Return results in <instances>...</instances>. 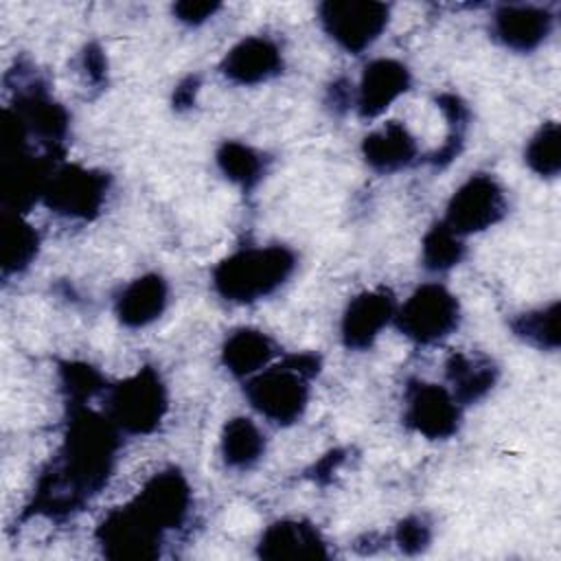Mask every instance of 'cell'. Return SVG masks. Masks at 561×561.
I'll return each instance as SVG.
<instances>
[{"instance_id": "1", "label": "cell", "mask_w": 561, "mask_h": 561, "mask_svg": "<svg viewBox=\"0 0 561 561\" xmlns=\"http://www.w3.org/2000/svg\"><path fill=\"white\" fill-rule=\"evenodd\" d=\"M116 436L112 421L90 412L75 410L61 449L59 467L44 478L37 493V506L44 511H68L90 493H96L112 467Z\"/></svg>"}, {"instance_id": "2", "label": "cell", "mask_w": 561, "mask_h": 561, "mask_svg": "<svg viewBox=\"0 0 561 561\" xmlns=\"http://www.w3.org/2000/svg\"><path fill=\"white\" fill-rule=\"evenodd\" d=\"M296 259L283 245L248 248L224 259L213 272L215 289L232 302H252L280 287Z\"/></svg>"}, {"instance_id": "3", "label": "cell", "mask_w": 561, "mask_h": 561, "mask_svg": "<svg viewBox=\"0 0 561 561\" xmlns=\"http://www.w3.org/2000/svg\"><path fill=\"white\" fill-rule=\"evenodd\" d=\"M318 370L313 355H291L278 366L263 368L245 386L256 412L274 423H294L309 399L307 379Z\"/></svg>"}, {"instance_id": "4", "label": "cell", "mask_w": 561, "mask_h": 561, "mask_svg": "<svg viewBox=\"0 0 561 561\" xmlns=\"http://www.w3.org/2000/svg\"><path fill=\"white\" fill-rule=\"evenodd\" d=\"M167 394L153 368H140L110 392V421L127 432H151L164 416Z\"/></svg>"}, {"instance_id": "5", "label": "cell", "mask_w": 561, "mask_h": 561, "mask_svg": "<svg viewBox=\"0 0 561 561\" xmlns=\"http://www.w3.org/2000/svg\"><path fill=\"white\" fill-rule=\"evenodd\" d=\"M162 528L153 524L134 502L112 511L99 526V543L110 559L147 561L160 554Z\"/></svg>"}, {"instance_id": "6", "label": "cell", "mask_w": 561, "mask_h": 561, "mask_svg": "<svg viewBox=\"0 0 561 561\" xmlns=\"http://www.w3.org/2000/svg\"><path fill=\"white\" fill-rule=\"evenodd\" d=\"M458 300L443 285L419 287L397 313L399 329L423 344L449 335L458 327Z\"/></svg>"}, {"instance_id": "7", "label": "cell", "mask_w": 561, "mask_h": 561, "mask_svg": "<svg viewBox=\"0 0 561 561\" xmlns=\"http://www.w3.org/2000/svg\"><path fill=\"white\" fill-rule=\"evenodd\" d=\"M324 31L348 53L368 48L388 24V7L381 2L337 0L320 7Z\"/></svg>"}, {"instance_id": "8", "label": "cell", "mask_w": 561, "mask_h": 561, "mask_svg": "<svg viewBox=\"0 0 561 561\" xmlns=\"http://www.w3.org/2000/svg\"><path fill=\"white\" fill-rule=\"evenodd\" d=\"M506 202L500 184L491 175H471L451 197L445 226L458 237L491 228L504 215Z\"/></svg>"}, {"instance_id": "9", "label": "cell", "mask_w": 561, "mask_h": 561, "mask_svg": "<svg viewBox=\"0 0 561 561\" xmlns=\"http://www.w3.org/2000/svg\"><path fill=\"white\" fill-rule=\"evenodd\" d=\"M107 191V178L103 173L68 164L57 171H53L46 188H44V202L66 217H92Z\"/></svg>"}, {"instance_id": "10", "label": "cell", "mask_w": 561, "mask_h": 561, "mask_svg": "<svg viewBox=\"0 0 561 561\" xmlns=\"http://www.w3.org/2000/svg\"><path fill=\"white\" fill-rule=\"evenodd\" d=\"M460 419L458 401L436 383H419L408 394L405 423L427 438H447L456 432Z\"/></svg>"}, {"instance_id": "11", "label": "cell", "mask_w": 561, "mask_h": 561, "mask_svg": "<svg viewBox=\"0 0 561 561\" xmlns=\"http://www.w3.org/2000/svg\"><path fill=\"white\" fill-rule=\"evenodd\" d=\"M134 504L162 530L175 528L191 504V491L182 473L169 469L156 473L138 493Z\"/></svg>"}, {"instance_id": "12", "label": "cell", "mask_w": 561, "mask_h": 561, "mask_svg": "<svg viewBox=\"0 0 561 561\" xmlns=\"http://www.w3.org/2000/svg\"><path fill=\"white\" fill-rule=\"evenodd\" d=\"M394 318V298L386 289L355 296L342 318V337L351 348H366Z\"/></svg>"}, {"instance_id": "13", "label": "cell", "mask_w": 561, "mask_h": 561, "mask_svg": "<svg viewBox=\"0 0 561 561\" xmlns=\"http://www.w3.org/2000/svg\"><path fill=\"white\" fill-rule=\"evenodd\" d=\"M410 83V75L403 64L394 59H375L364 68L357 88V110L362 116H379L388 110Z\"/></svg>"}, {"instance_id": "14", "label": "cell", "mask_w": 561, "mask_h": 561, "mask_svg": "<svg viewBox=\"0 0 561 561\" xmlns=\"http://www.w3.org/2000/svg\"><path fill=\"white\" fill-rule=\"evenodd\" d=\"M552 15L533 4H508L493 18V31L500 42L519 53L537 48L548 37Z\"/></svg>"}, {"instance_id": "15", "label": "cell", "mask_w": 561, "mask_h": 561, "mask_svg": "<svg viewBox=\"0 0 561 561\" xmlns=\"http://www.w3.org/2000/svg\"><path fill=\"white\" fill-rule=\"evenodd\" d=\"M280 66H283V57L278 46L272 39L248 37L239 42L234 48H230V53L221 64V70L228 79L237 83L254 85L278 75Z\"/></svg>"}, {"instance_id": "16", "label": "cell", "mask_w": 561, "mask_h": 561, "mask_svg": "<svg viewBox=\"0 0 561 561\" xmlns=\"http://www.w3.org/2000/svg\"><path fill=\"white\" fill-rule=\"evenodd\" d=\"M259 554L263 559H322L327 548L313 526L283 519L263 533Z\"/></svg>"}, {"instance_id": "17", "label": "cell", "mask_w": 561, "mask_h": 561, "mask_svg": "<svg viewBox=\"0 0 561 561\" xmlns=\"http://www.w3.org/2000/svg\"><path fill=\"white\" fill-rule=\"evenodd\" d=\"M167 307V283L158 274L131 280L116 302V313L127 327H145L153 322Z\"/></svg>"}, {"instance_id": "18", "label": "cell", "mask_w": 561, "mask_h": 561, "mask_svg": "<svg viewBox=\"0 0 561 561\" xmlns=\"http://www.w3.org/2000/svg\"><path fill=\"white\" fill-rule=\"evenodd\" d=\"M414 153V138L397 121L383 123L379 129L364 138V156L368 164L379 171H397L405 167Z\"/></svg>"}, {"instance_id": "19", "label": "cell", "mask_w": 561, "mask_h": 561, "mask_svg": "<svg viewBox=\"0 0 561 561\" xmlns=\"http://www.w3.org/2000/svg\"><path fill=\"white\" fill-rule=\"evenodd\" d=\"M272 357V342L256 329H239L224 344V364L230 373L248 377L267 366Z\"/></svg>"}, {"instance_id": "20", "label": "cell", "mask_w": 561, "mask_h": 561, "mask_svg": "<svg viewBox=\"0 0 561 561\" xmlns=\"http://www.w3.org/2000/svg\"><path fill=\"white\" fill-rule=\"evenodd\" d=\"M447 379L456 401H476L493 386L495 368L486 359L458 353L447 362Z\"/></svg>"}, {"instance_id": "21", "label": "cell", "mask_w": 561, "mask_h": 561, "mask_svg": "<svg viewBox=\"0 0 561 561\" xmlns=\"http://www.w3.org/2000/svg\"><path fill=\"white\" fill-rule=\"evenodd\" d=\"M37 252V234L20 215H4L0 228V256L4 272L26 267Z\"/></svg>"}, {"instance_id": "22", "label": "cell", "mask_w": 561, "mask_h": 561, "mask_svg": "<svg viewBox=\"0 0 561 561\" xmlns=\"http://www.w3.org/2000/svg\"><path fill=\"white\" fill-rule=\"evenodd\" d=\"M263 447H265L263 434L250 419L239 416L228 421V425L224 427L221 454L230 467L243 469L254 465L261 458Z\"/></svg>"}, {"instance_id": "23", "label": "cell", "mask_w": 561, "mask_h": 561, "mask_svg": "<svg viewBox=\"0 0 561 561\" xmlns=\"http://www.w3.org/2000/svg\"><path fill=\"white\" fill-rule=\"evenodd\" d=\"M217 162L226 173V178H230L232 182L245 188L256 184L263 173L261 156L241 142H224L217 153Z\"/></svg>"}, {"instance_id": "24", "label": "cell", "mask_w": 561, "mask_h": 561, "mask_svg": "<svg viewBox=\"0 0 561 561\" xmlns=\"http://www.w3.org/2000/svg\"><path fill=\"white\" fill-rule=\"evenodd\" d=\"M462 241L445 224H436L423 239V263L434 272L454 267L462 259Z\"/></svg>"}, {"instance_id": "25", "label": "cell", "mask_w": 561, "mask_h": 561, "mask_svg": "<svg viewBox=\"0 0 561 561\" xmlns=\"http://www.w3.org/2000/svg\"><path fill=\"white\" fill-rule=\"evenodd\" d=\"M526 162L539 175L554 178L561 169V145H559V125H543L526 147Z\"/></svg>"}, {"instance_id": "26", "label": "cell", "mask_w": 561, "mask_h": 561, "mask_svg": "<svg viewBox=\"0 0 561 561\" xmlns=\"http://www.w3.org/2000/svg\"><path fill=\"white\" fill-rule=\"evenodd\" d=\"M513 327H515V333L522 335L524 340L537 346L557 348L559 346V302H552L546 309L519 316Z\"/></svg>"}, {"instance_id": "27", "label": "cell", "mask_w": 561, "mask_h": 561, "mask_svg": "<svg viewBox=\"0 0 561 561\" xmlns=\"http://www.w3.org/2000/svg\"><path fill=\"white\" fill-rule=\"evenodd\" d=\"M61 377H64V386L72 399L92 397L101 388L99 373L85 364H68L61 370Z\"/></svg>"}, {"instance_id": "28", "label": "cell", "mask_w": 561, "mask_h": 561, "mask_svg": "<svg viewBox=\"0 0 561 561\" xmlns=\"http://www.w3.org/2000/svg\"><path fill=\"white\" fill-rule=\"evenodd\" d=\"M427 539H430L427 526L421 519H416V517H410V519L401 522V526L397 530V541L408 552L421 550L427 543Z\"/></svg>"}, {"instance_id": "29", "label": "cell", "mask_w": 561, "mask_h": 561, "mask_svg": "<svg viewBox=\"0 0 561 561\" xmlns=\"http://www.w3.org/2000/svg\"><path fill=\"white\" fill-rule=\"evenodd\" d=\"M175 15L186 22V24H199L204 20H208L215 11H217V4L215 2H178L173 7Z\"/></svg>"}, {"instance_id": "30", "label": "cell", "mask_w": 561, "mask_h": 561, "mask_svg": "<svg viewBox=\"0 0 561 561\" xmlns=\"http://www.w3.org/2000/svg\"><path fill=\"white\" fill-rule=\"evenodd\" d=\"M195 90H197V81L195 79H188L186 85H180L178 92H175V101L182 103V105H188L195 96Z\"/></svg>"}]
</instances>
